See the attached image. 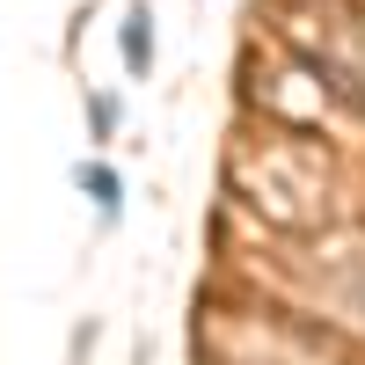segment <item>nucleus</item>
Segmentation results:
<instances>
[{"label":"nucleus","mask_w":365,"mask_h":365,"mask_svg":"<svg viewBox=\"0 0 365 365\" xmlns=\"http://www.w3.org/2000/svg\"><path fill=\"white\" fill-rule=\"evenodd\" d=\"M81 182H88V197L103 205V220H117V175L110 168H81Z\"/></svg>","instance_id":"2"},{"label":"nucleus","mask_w":365,"mask_h":365,"mask_svg":"<svg viewBox=\"0 0 365 365\" xmlns=\"http://www.w3.org/2000/svg\"><path fill=\"white\" fill-rule=\"evenodd\" d=\"M146 58H154V29H146V15H132V29H125V66L146 73Z\"/></svg>","instance_id":"1"}]
</instances>
